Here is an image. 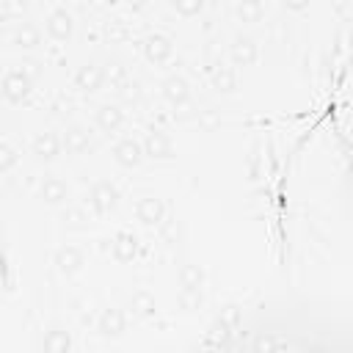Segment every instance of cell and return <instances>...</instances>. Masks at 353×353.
<instances>
[{
    "instance_id": "obj_6",
    "label": "cell",
    "mask_w": 353,
    "mask_h": 353,
    "mask_svg": "<svg viewBox=\"0 0 353 353\" xmlns=\"http://www.w3.org/2000/svg\"><path fill=\"white\" fill-rule=\"evenodd\" d=\"M30 152H33V157H36L39 163H52V160L63 152V146H61V135L52 132V130L39 132V135L33 138V143H30Z\"/></svg>"
},
{
    "instance_id": "obj_2",
    "label": "cell",
    "mask_w": 353,
    "mask_h": 353,
    "mask_svg": "<svg viewBox=\"0 0 353 353\" xmlns=\"http://www.w3.org/2000/svg\"><path fill=\"white\" fill-rule=\"evenodd\" d=\"M116 204H119V190H116V185L110 179H99V182L91 185V190H88V207L94 210V215L105 218V215H110L116 210Z\"/></svg>"
},
{
    "instance_id": "obj_30",
    "label": "cell",
    "mask_w": 353,
    "mask_h": 353,
    "mask_svg": "<svg viewBox=\"0 0 353 353\" xmlns=\"http://www.w3.org/2000/svg\"><path fill=\"white\" fill-rule=\"evenodd\" d=\"M207 3H212V6H218V3H223V0H207Z\"/></svg>"
},
{
    "instance_id": "obj_25",
    "label": "cell",
    "mask_w": 353,
    "mask_h": 353,
    "mask_svg": "<svg viewBox=\"0 0 353 353\" xmlns=\"http://www.w3.org/2000/svg\"><path fill=\"white\" fill-rule=\"evenodd\" d=\"M207 0H171V8L179 14V17H199L204 11Z\"/></svg>"
},
{
    "instance_id": "obj_17",
    "label": "cell",
    "mask_w": 353,
    "mask_h": 353,
    "mask_svg": "<svg viewBox=\"0 0 353 353\" xmlns=\"http://www.w3.org/2000/svg\"><path fill=\"white\" fill-rule=\"evenodd\" d=\"M94 121H97V127H99L102 132H116V130L124 124V110H121L119 105L105 102V105H99V108L94 110Z\"/></svg>"
},
{
    "instance_id": "obj_7",
    "label": "cell",
    "mask_w": 353,
    "mask_h": 353,
    "mask_svg": "<svg viewBox=\"0 0 353 353\" xmlns=\"http://www.w3.org/2000/svg\"><path fill=\"white\" fill-rule=\"evenodd\" d=\"M143 55H146L149 63L160 66V63H165L174 55V41L165 33H149L143 39Z\"/></svg>"
},
{
    "instance_id": "obj_29",
    "label": "cell",
    "mask_w": 353,
    "mask_h": 353,
    "mask_svg": "<svg viewBox=\"0 0 353 353\" xmlns=\"http://www.w3.org/2000/svg\"><path fill=\"white\" fill-rule=\"evenodd\" d=\"M127 6L130 8H143V6H149V0H127Z\"/></svg>"
},
{
    "instance_id": "obj_28",
    "label": "cell",
    "mask_w": 353,
    "mask_h": 353,
    "mask_svg": "<svg viewBox=\"0 0 353 353\" xmlns=\"http://www.w3.org/2000/svg\"><path fill=\"white\" fill-rule=\"evenodd\" d=\"M281 6H284L287 11H292V14H303V11L312 6V0H281Z\"/></svg>"
},
{
    "instance_id": "obj_12",
    "label": "cell",
    "mask_w": 353,
    "mask_h": 353,
    "mask_svg": "<svg viewBox=\"0 0 353 353\" xmlns=\"http://www.w3.org/2000/svg\"><path fill=\"white\" fill-rule=\"evenodd\" d=\"M113 160L121 168H138L143 160V146L135 138H121L113 143Z\"/></svg>"
},
{
    "instance_id": "obj_8",
    "label": "cell",
    "mask_w": 353,
    "mask_h": 353,
    "mask_svg": "<svg viewBox=\"0 0 353 353\" xmlns=\"http://www.w3.org/2000/svg\"><path fill=\"white\" fill-rule=\"evenodd\" d=\"M229 58H232V66H254L259 61V44H256V39L237 36L229 44Z\"/></svg>"
},
{
    "instance_id": "obj_24",
    "label": "cell",
    "mask_w": 353,
    "mask_h": 353,
    "mask_svg": "<svg viewBox=\"0 0 353 353\" xmlns=\"http://www.w3.org/2000/svg\"><path fill=\"white\" fill-rule=\"evenodd\" d=\"M102 72H105V83H110L113 88H121V85L130 80L127 66H124L121 61H108V63L102 66Z\"/></svg>"
},
{
    "instance_id": "obj_21",
    "label": "cell",
    "mask_w": 353,
    "mask_h": 353,
    "mask_svg": "<svg viewBox=\"0 0 353 353\" xmlns=\"http://www.w3.org/2000/svg\"><path fill=\"white\" fill-rule=\"evenodd\" d=\"M234 14H237V19L243 25H256L265 17V6H262V0H240Z\"/></svg>"
},
{
    "instance_id": "obj_5",
    "label": "cell",
    "mask_w": 353,
    "mask_h": 353,
    "mask_svg": "<svg viewBox=\"0 0 353 353\" xmlns=\"http://www.w3.org/2000/svg\"><path fill=\"white\" fill-rule=\"evenodd\" d=\"M44 30H47V36L52 41H69L72 33H74V17L66 8H55L44 19Z\"/></svg>"
},
{
    "instance_id": "obj_14",
    "label": "cell",
    "mask_w": 353,
    "mask_h": 353,
    "mask_svg": "<svg viewBox=\"0 0 353 353\" xmlns=\"http://www.w3.org/2000/svg\"><path fill=\"white\" fill-rule=\"evenodd\" d=\"M160 91H163L165 102H171L174 108H182V105H188V99H190V85H188V80H185L182 74H168V77L160 83Z\"/></svg>"
},
{
    "instance_id": "obj_20",
    "label": "cell",
    "mask_w": 353,
    "mask_h": 353,
    "mask_svg": "<svg viewBox=\"0 0 353 353\" xmlns=\"http://www.w3.org/2000/svg\"><path fill=\"white\" fill-rule=\"evenodd\" d=\"M11 44L19 47V50H36V47L41 44V30H39L36 25L22 22V25L14 28V33H11Z\"/></svg>"
},
{
    "instance_id": "obj_9",
    "label": "cell",
    "mask_w": 353,
    "mask_h": 353,
    "mask_svg": "<svg viewBox=\"0 0 353 353\" xmlns=\"http://www.w3.org/2000/svg\"><path fill=\"white\" fill-rule=\"evenodd\" d=\"M135 218L143 226H160V221L165 218V201L160 196H141L135 201Z\"/></svg>"
},
{
    "instance_id": "obj_15",
    "label": "cell",
    "mask_w": 353,
    "mask_h": 353,
    "mask_svg": "<svg viewBox=\"0 0 353 353\" xmlns=\"http://www.w3.org/2000/svg\"><path fill=\"white\" fill-rule=\"evenodd\" d=\"M39 199H41L44 204H52V207L66 204V199H69V185H66L61 176H44L41 185H39Z\"/></svg>"
},
{
    "instance_id": "obj_13",
    "label": "cell",
    "mask_w": 353,
    "mask_h": 353,
    "mask_svg": "<svg viewBox=\"0 0 353 353\" xmlns=\"http://www.w3.org/2000/svg\"><path fill=\"white\" fill-rule=\"evenodd\" d=\"M105 85V72L99 63H83L77 72H74V88L83 91V94H94Z\"/></svg>"
},
{
    "instance_id": "obj_3",
    "label": "cell",
    "mask_w": 353,
    "mask_h": 353,
    "mask_svg": "<svg viewBox=\"0 0 353 353\" xmlns=\"http://www.w3.org/2000/svg\"><path fill=\"white\" fill-rule=\"evenodd\" d=\"M141 146H143V157H152V160H174L176 157L171 135L163 132V130H157V127H152L146 132V138H143Z\"/></svg>"
},
{
    "instance_id": "obj_1",
    "label": "cell",
    "mask_w": 353,
    "mask_h": 353,
    "mask_svg": "<svg viewBox=\"0 0 353 353\" xmlns=\"http://www.w3.org/2000/svg\"><path fill=\"white\" fill-rule=\"evenodd\" d=\"M33 91V77L25 72V69H11L3 74V83H0V94L8 105H22Z\"/></svg>"
},
{
    "instance_id": "obj_4",
    "label": "cell",
    "mask_w": 353,
    "mask_h": 353,
    "mask_svg": "<svg viewBox=\"0 0 353 353\" xmlns=\"http://www.w3.org/2000/svg\"><path fill=\"white\" fill-rule=\"evenodd\" d=\"M52 265H55V270L61 273V276H74V273H80L83 270V265H85V251L83 248H77V245H61L58 251H55V256H52Z\"/></svg>"
},
{
    "instance_id": "obj_18",
    "label": "cell",
    "mask_w": 353,
    "mask_h": 353,
    "mask_svg": "<svg viewBox=\"0 0 353 353\" xmlns=\"http://www.w3.org/2000/svg\"><path fill=\"white\" fill-rule=\"evenodd\" d=\"M179 287L182 292H196L201 295V287H204V268L196 265V262H185L179 268Z\"/></svg>"
},
{
    "instance_id": "obj_11",
    "label": "cell",
    "mask_w": 353,
    "mask_h": 353,
    "mask_svg": "<svg viewBox=\"0 0 353 353\" xmlns=\"http://www.w3.org/2000/svg\"><path fill=\"white\" fill-rule=\"evenodd\" d=\"M61 146L66 154H85L91 149V132L83 124H69L61 135Z\"/></svg>"
},
{
    "instance_id": "obj_23",
    "label": "cell",
    "mask_w": 353,
    "mask_h": 353,
    "mask_svg": "<svg viewBox=\"0 0 353 353\" xmlns=\"http://www.w3.org/2000/svg\"><path fill=\"white\" fill-rule=\"evenodd\" d=\"M41 347L44 350H50V353H66V350H72V336H69V331H47V336L41 339Z\"/></svg>"
},
{
    "instance_id": "obj_10",
    "label": "cell",
    "mask_w": 353,
    "mask_h": 353,
    "mask_svg": "<svg viewBox=\"0 0 353 353\" xmlns=\"http://www.w3.org/2000/svg\"><path fill=\"white\" fill-rule=\"evenodd\" d=\"M127 331V317L119 306H108L97 320V334L105 339H119Z\"/></svg>"
},
{
    "instance_id": "obj_19",
    "label": "cell",
    "mask_w": 353,
    "mask_h": 353,
    "mask_svg": "<svg viewBox=\"0 0 353 353\" xmlns=\"http://www.w3.org/2000/svg\"><path fill=\"white\" fill-rule=\"evenodd\" d=\"M130 312L135 314V317H154L157 314V301H154V295L149 292V290H135L132 295H130Z\"/></svg>"
},
{
    "instance_id": "obj_22",
    "label": "cell",
    "mask_w": 353,
    "mask_h": 353,
    "mask_svg": "<svg viewBox=\"0 0 353 353\" xmlns=\"http://www.w3.org/2000/svg\"><path fill=\"white\" fill-rule=\"evenodd\" d=\"M212 88L218 94H234L237 91V74L232 66H218L212 74Z\"/></svg>"
},
{
    "instance_id": "obj_16",
    "label": "cell",
    "mask_w": 353,
    "mask_h": 353,
    "mask_svg": "<svg viewBox=\"0 0 353 353\" xmlns=\"http://www.w3.org/2000/svg\"><path fill=\"white\" fill-rule=\"evenodd\" d=\"M110 254H113V259L121 262V265L132 262V259L138 256V237H135L132 232H119V234L110 240Z\"/></svg>"
},
{
    "instance_id": "obj_26",
    "label": "cell",
    "mask_w": 353,
    "mask_h": 353,
    "mask_svg": "<svg viewBox=\"0 0 353 353\" xmlns=\"http://www.w3.org/2000/svg\"><path fill=\"white\" fill-rule=\"evenodd\" d=\"M17 163H19V152L11 143H0V174L11 171Z\"/></svg>"
},
{
    "instance_id": "obj_27",
    "label": "cell",
    "mask_w": 353,
    "mask_h": 353,
    "mask_svg": "<svg viewBox=\"0 0 353 353\" xmlns=\"http://www.w3.org/2000/svg\"><path fill=\"white\" fill-rule=\"evenodd\" d=\"M85 221H88V218H85V212H83V210H74V207H72V210H66V212H63V223H66L69 229H83V226H85Z\"/></svg>"
}]
</instances>
